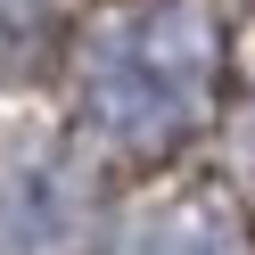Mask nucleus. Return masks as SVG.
<instances>
[{"instance_id": "nucleus-1", "label": "nucleus", "mask_w": 255, "mask_h": 255, "mask_svg": "<svg viewBox=\"0 0 255 255\" xmlns=\"http://www.w3.org/2000/svg\"><path fill=\"white\" fill-rule=\"evenodd\" d=\"M222 83V25L206 0H124L74 41V124L116 156H165L189 140Z\"/></svg>"}, {"instance_id": "nucleus-2", "label": "nucleus", "mask_w": 255, "mask_h": 255, "mask_svg": "<svg viewBox=\"0 0 255 255\" xmlns=\"http://www.w3.org/2000/svg\"><path fill=\"white\" fill-rule=\"evenodd\" d=\"M99 247V189L91 165L58 140L0 148V255H91Z\"/></svg>"}, {"instance_id": "nucleus-3", "label": "nucleus", "mask_w": 255, "mask_h": 255, "mask_svg": "<svg viewBox=\"0 0 255 255\" xmlns=\"http://www.w3.org/2000/svg\"><path fill=\"white\" fill-rule=\"evenodd\" d=\"M99 255H255V247L214 198H165V206H140Z\"/></svg>"}, {"instance_id": "nucleus-4", "label": "nucleus", "mask_w": 255, "mask_h": 255, "mask_svg": "<svg viewBox=\"0 0 255 255\" xmlns=\"http://www.w3.org/2000/svg\"><path fill=\"white\" fill-rule=\"evenodd\" d=\"M50 41H58V8L50 0H0V91H17L50 58Z\"/></svg>"}, {"instance_id": "nucleus-5", "label": "nucleus", "mask_w": 255, "mask_h": 255, "mask_svg": "<svg viewBox=\"0 0 255 255\" xmlns=\"http://www.w3.org/2000/svg\"><path fill=\"white\" fill-rule=\"evenodd\" d=\"M239 173H247V181H255V107H247V116H239Z\"/></svg>"}]
</instances>
